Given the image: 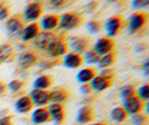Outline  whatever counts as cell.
Instances as JSON below:
<instances>
[{"label": "cell", "mask_w": 149, "mask_h": 125, "mask_svg": "<svg viewBox=\"0 0 149 125\" xmlns=\"http://www.w3.org/2000/svg\"><path fill=\"white\" fill-rule=\"evenodd\" d=\"M83 21V18L81 15H79L77 12H73V11H68V12H64L63 15L60 16L58 19V27L61 30H65V31H70V30L75 29L76 27H79Z\"/></svg>", "instance_id": "cell-1"}, {"label": "cell", "mask_w": 149, "mask_h": 125, "mask_svg": "<svg viewBox=\"0 0 149 125\" xmlns=\"http://www.w3.org/2000/svg\"><path fill=\"white\" fill-rule=\"evenodd\" d=\"M67 48L71 49L72 52L83 55L86 50H89V47L91 46V39L85 36H72L67 38Z\"/></svg>", "instance_id": "cell-2"}, {"label": "cell", "mask_w": 149, "mask_h": 125, "mask_svg": "<svg viewBox=\"0 0 149 125\" xmlns=\"http://www.w3.org/2000/svg\"><path fill=\"white\" fill-rule=\"evenodd\" d=\"M43 14V5L42 2L38 1H31L29 3L26 5V7L24 8L22 11V20L31 23V22H36L42 17Z\"/></svg>", "instance_id": "cell-3"}, {"label": "cell", "mask_w": 149, "mask_h": 125, "mask_svg": "<svg viewBox=\"0 0 149 125\" xmlns=\"http://www.w3.org/2000/svg\"><path fill=\"white\" fill-rule=\"evenodd\" d=\"M24 27H25V21L22 20V17L20 15L11 16L6 21V30L8 35L13 38L20 37Z\"/></svg>", "instance_id": "cell-4"}, {"label": "cell", "mask_w": 149, "mask_h": 125, "mask_svg": "<svg viewBox=\"0 0 149 125\" xmlns=\"http://www.w3.org/2000/svg\"><path fill=\"white\" fill-rule=\"evenodd\" d=\"M57 38L56 34L49 31H39L36 38L33 40V47L39 52H46L48 46Z\"/></svg>", "instance_id": "cell-5"}, {"label": "cell", "mask_w": 149, "mask_h": 125, "mask_svg": "<svg viewBox=\"0 0 149 125\" xmlns=\"http://www.w3.org/2000/svg\"><path fill=\"white\" fill-rule=\"evenodd\" d=\"M148 19V15L143 11H136L129 17L128 21V31L129 34H136L143 28Z\"/></svg>", "instance_id": "cell-6"}, {"label": "cell", "mask_w": 149, "mask_h": 125, "mask_svg": "<svg viewBox=\"0 0 149 125\" xmlns=\"http://www.w3.org/2000/svg\"><path fill=\"white\" fill-rule=\"evenodd\" d=\"M67 45L66 40L64 38L57 37L52 44L48 46V48L46 49V52L48 54V56L53 59L60 58L62 56H64L67 52Z\"/></svg>", "instance_id": "cell-7"}, {"label": "cell", "mask_w": 149, "mask_h": 125, "mask_svg": "<svg viewBox=\"0 0 149 125\" xmlns=\"http://www.w3.org/2000/svg\"><path fill=\"white\" fill-rule=\"evenodd\" d=\"M38 63L37 54L33 50H27L18 55L17 57V66L22 70H26L30 67L35 66Z\"/></svg>", "instance_id": "cell-8"}, {"label": "cell", "mask_w": 149, "mask_h": 125, "mask_svg": "<svg viewBox=\"0 0 149 125\" xmlns=\"http://www.w3.org/2000/svg\"><path fill=\"white\" fill-rule=\"evenodd\" d=\"M113 48H114V41L112 38H109V37L99 38L94 43V45L92 46V50H94L99 56L110 54V52H112Z\"/></svg>", "instance_id": "cell-9"}, {"label": "cell", "mask_w": 149, "mask_h": 125, "mask_svg": "<svg viewBox=\"0 0 149 125\" xmlns=\"http://www.w3.org/2000/svg\"><path fill=\"white\" fill-rule=\"evenodd\" d=\"M58 19H60V16L55 15V14H46V15H44L39 19V22H38L40 31L53 32L58 27Z\"/></svg>", "instance_id": "cell-10"}, {"label": "cell", "mask_w": 149, "mask_h": 125, "mask_svg": "<svg viewBox=\"0 0 149 125\" xmlns=\"http://www.w3.org/2000/svg\"><path fill=\"white\" fill-rule=\"evenodd\" d=\"M48 115H49V119H52L55 124L61 125L63 124L64 119H65V110L63 104L57 103H49V105L46 107Z\"/></svg>", "instance_id": "cell-11"}, {"label": "cell", "mask_w": 149, "mask_h": 125, "mask_svg": "<svg viewBox=\"0 0 149 125\" xmlns=\"http://www.w3.org/2000/svg\"><path fill=\"white\" fill-rule=\"evenodd\" d=\"M122 25H123V20H122L121 16L110 17L104 23V29L108 37L112 38V37L117 36L121 30V28H122Z\"/></svg>", "instance_id": "cell-12"}, {"label": "cell", "mask_w": 149, "mask_h": 125, "mask_svg": "<svg viewBox=\"0 0 149 125\" xmlns=\"http://www.w3.org/2000/svg\"><path fill=\"white\" fill-rule=\"evenodd\" d=\"M125 110L127 112L128 115H136L139 114L143 108V102L140 101L136 95L129 97L127 99L123 101V106H122Z\"/></svg>", "instance_id": "cell-13"}, {"label": "cell", "mask_w": 149, "mask_h": 125, "mask_svg": "<svg viewBox=\"0 0 149 125\" xmlns=\"http://www.w3.org/2000/svg\"><path fill=\"white\" fill-rule=\"evenodd\" d=\"M29 98L31 99L33 105L37 107H44L45 105L49 104V95L48 90H40V89H33L30 92Z\"/></svg>", "instance_id": "cell-14"}, {"label": "cell", "mask_w": 149, "mask_h": 125, "mask_svg": "<svg viewBox=\"0 0 149 125\" xmlns=\"http://www.w3.org/2000/svg\"><path fill=\"white\" fill-rule=\"evenodd\" d=\"M94 115H95L94 110H93L90 105L82 106L80 110H77V114H76V122L79 123V125L89 124L90 122L93 121Z\"/></svg>", "instance_id": "cell-15"}, {"label": "cell", "mask_w": 149, "mask_h": 125, "mask_svg": "<svg viewBox=\"0 0 149 125\" xmlns=\"http://www.w3.org/2000/svg\"><path fill=\"white\" fill-rule=\"evenodd\" d=\"M112 84V79H108L103 76H100V75H95V77L89 83V86L91 90L93 92H103L107 88H109Z\"/></svg>", "instance_id": "cell-16"}, {"label": "cell", "mask_w": 149, "mask_h": 125, "mask_svg": "<svg viewBox=\"0 0 149 125\" xmlns=\"http://www.w3.org/2000/svg\"><path fill=\"white\" fill-rule=\"evenodd\" d=\"M39 26H38L37 22H31L28 23L27 26L24 27V29L22 31V35H20V39L24 43H27V41H33L36 36L39 34Z\"/></svg>", "instance_id": "cell-17"}, {"label": "cell", "mask_w": 149, "mask_h": 125, "mask_svg": "<svg viewBox=\"0 0 149 125\" xmlns=\"http://www.w3.org/2000/svg\"><path fill=\"white\" fill-rule=\"evenodd\" d=\"M48 95H49V103L62 104L68 99L70 94L67 89H65L64 87H55L48 92Z\"/></svg>", "instance_id": "cell-18"}, {"label": "cell", "mask_w": 149, "mask_h": 125, "mask_svg": "<svg viewBox=\"0 0 149 125\" xmlns=\"http://www.w3.org/2000/svg\"><path fill=\"white\" fill-rule=\"evenodd\" d=\"M63 64L64 66L67 68H77V67L82 66L83 64V58L82 55L75 54L72 52H67L64 57H63Z\"/></svg>", "instance_id": "cell-19"}, {"label": "cell", "mask_w": 149, "mask_h": 125, "mask_svg": "<svg viewBox=\"0 0 149 125\" xmlns=\"http://www.w3.org/2000/svg\"><path fill=\"white\" fill-rule=\"evenodd\" d=\"M33 103H31V99L29 98L28 95H24L22 97H19L17 101H16L15 105V110L19 114H26L30 110H33Z\"/></svg>", "instance_id": "cell-20"}, {"label": "cell", "mask_w": 149, "mask_h": 125, "mask_svg": "<svg viewBox=\"0 0 149 125\" xmlns=\"http://www.w3.org/2000/svg\"><path fill=\"white\" fill-rule=\"evenodd\" d=\"M30 121L36 125L44 124L49 121V115L46 107H37L30 114Z\"/></svg>", "instance_id": "cell-21"}, {"label": "cell", "mask_w": 149, "mask_h": 125, "mask_svg": "<svg viewBox=\"0 0 149 125\" xmlns=\"http://www.w3.org/2000/svg\"><path fill=\"white\" fill-rule=\"evenodd\" d=\"M95 73H97V70L93 67H84L81 70H79V73L76 75V79L82 85L89 84L90 81L95 77Z\"/></svg>", "instance_id": "cell-22"}, {"label": "cell", "mask_w": 149, "mask_h": 125, "mask_svg": "<svg viewBox=\"0 0 149 125\" xmlns=\"http://www.w3.org/2000/svg\"><path fill=\"white\" fill-rule=\"evenodd\" d=\"M14 54H15V49L11 45L8 43H1L0 44V65L10 61L14 58Z\"/></svg>", "instance_id": "cell-23"}, {"label": "cell", "mask_w": 149, "mask_h": 125, "mask_svg": "<svg viewBox=\"0 0 149 125\" xmlns=\"http://www.w3.org/2000/svg\"><path fill=\"white\" fill-rule=\"evenodd\" d=\"M53 77L51 75H40L34 81V88L40 89V90H47L52 86Z\"/></svg>", "instance_id": "cell-24"}, {"label": "cell", "mask_w": 149, "mask_h": 125, "mask_svg": "<svg viewBox=\"0 0 149 125\" xmlns=\"http://www.w3.org/2000/svg\"><path fill=\"white\" fill-rule=\"evenodd\" d=\"M128 116L129 115L127 114V112L125 110V108L122 106H117L110 112V118L114 123H122V122H125L127 119Z\"/></svg>", "instance_id": "cell-25"}, {"label": "cell", "mask_w": 149, "mask_h": 125, "mask_svg": "<svg viewBox=\"0 0 149 125\" xmlns=\"http://www.w3.org/2000/svg\"><path fill=\"white\" fill-rule=\"evenodd\" d=\"M114 59H116V57H114L113 52L107 54V55H103V56H100L99 61H97V66L100 67L101 69L110 68V66L114 63Z\"/></svg>", "instance_id": "cell-26"}, {"label": "cell", "mask_w": 149, "mask_h": 125, "mask_svg": "<svg viewBox=\"0 0 149 125\" xmlns=\"http://www.w3.org/2000/svg\"><path fill=\"white\" fill-rule=\"evenodd\" d=\"M82 58H83V63L85 61L86 64H90V65H93V64H97L99 61V58L100 56L97 55V52L92 49H89L86 52H84L82 55Z\"/></svg>", "instance_id": "cell-27"}, {"label": "cell", "mask_w": 149, "mask_h": 125, "mask_svg": "<svg viewBox=\"0 0 149 125\" xmlns=\"http://www.w3.org/2000/svg\"><path fill=\"white\" fill-rule=\"evenodd\" d=\"M134 95L137 96L142 102H147L149 97V86L148 84H143L140 87H138L137 90H134Z\"/></svg>", "instance_id": "cell-28"}, {"label": "cell", "mask_w": 149, "mask_h": 125, "mask_svg": "<svg viewBox=\"0 0 149 125\" xmlns=\"http://www.w3.org/2000/svg\"><path fill=\"white\" fill-rule=\"evenodd\" d=\"M134 95V87L131 85H126L123 87L120 88V97L122 98V101L127 99L129 97Z\"/></svg>", "instance_id": "cell-29"}, {"label": "cell", "mask_w": 149, "mask_h": 125, "mask_svg": "<svg viewBox=\"0 0 149 125\" xmlns=\"http://www.w3.org/2000/svg\"><path fill=\"white\" fill-rule=\"evenodd\" d=\"M22 87H24V81L20 79H13L9 81V84L7 85V88L11 93H17V92L22 90Z\"/></svg>", "instance_id": "cell-30"}, {"label": "cell", "mask_w": 149, "mask_h": 125, "mask_svg": "<svg viewBox=\"0 0 149 125\" xmlns=\"http://www.w3.org/2000/svg\"><path fill=\"white\" fill-rule=\"evenodd\" d=\"M88 30H89L90 34H97V32H100V30H101V21H99V20H91V21L88 22Z\"/></svg>", "instance_id": "cell-31"}, {"label": "cell", "mask_w": 149, "mask_h": 125, "mask_svg": "<svg viewBox=\"0 0 149 125\" xmlns=\"http://www.w3.org/2000/svg\"><path fill=\"white\" fill-rule=\"evenodd\" d=\"M131 123L134 125H147L148 121H147V117L145 115L136 114V115L131 116Z\"/></svg>", "instance_id": "cell-32"}, {"label": "cell", "mask_w": 149, "mask_h": 125, "mask_svg": "<svg viewBox=\"0 0 149 125\" xmlns=\"http://www.w3.org/2000/svg\"><path fill=\"white\" fill-rule=\"evenodd\" d=\"M9 15H10V9H9V7H8L6 3L1 2L0 3V21L8 19Z\"/></svg>", "instance_id": "cell-33"}, {"label": "cell", "mask_w": 149, "mask_h": 125, "mask_svg": "<svg viewBox=\"0 0 149 125\" xmlns=\"http://www.w3.org/2000/svg\"><path fill=\"white\" fill-rule=\"evenodd\" d=\"M131 6L134 9H145L149 6V1L148 0H134V1H132Z\"/></svg>", "instance_id": "cell-34"}, {"label": "cell", "mask_w": 149, "mask_h": 125, "mask_svg": "<svg viewBox=\"0 0 149 125\" xmlns=\"http://www.w3.org/2000/svg\"><path fill=\"white\" fill-rule=\"evenodd\" d=\"M48 5L51 7L55 8V9H61L66 5V1H64V0H52V1L48 2Z\"/></svg>", "instance_id": "cell-35"}, {"label": "cell", "mask_w": 149, "mask_h": 125, "mask_svg": "<svg viewBox=\"0 0 149 125\" xmlns=\"http://www.w3.org/2000/svg\"><path fill=\"white\" fill-rule=\"evenodd\" d=\"M100 76H103L105 78H108V79H112L113 78V75H114V72H113V69L111 68H104V69H102L101 70V73L99 74Z\"/></svg>", "instance_id": "cell-36"}, {"label": "cell", "mask_w": 149, "mask_h": 125, "mask_svg": "<svg viewBox=\"0 0 149 125\" xmlns=\"http://www.w3.org/2000/svg\"><path fill=\"white\" fill-rule=\"evenodd\" d=\"M0 125H13L11 116H2L0 118Z\"/></svg>", "instance_id": "cell-37"}, {"label": "cell", "mask_w": 149, "mask_h": 125, "mask_svg": "<svg viewBox=\"0 0 149 125\" xmlns=\"http://www.w3.org/2000/svg\"><path fill=\"white\" fill-rule=\"evenodd\" d=\"M142 68H143V70H145V75L148 76V72H149V59L148 58H146L145 61L142 63Z\"/></svg>", "instance_id": "cell-38"}, {"label": "cell", "mask_w": 149, "mask_h": 125, "mask_svg": "<svg viewBox=\"0 0 149 125\" xmlns=\"http://www.w3.org/2000/svg\"><path fill=\"white\" fill-rule=\"evenodd\" d=\"M81 92H82L83 94H90L92 90H91V88H90L89 84H84V85H82V87H81Z\"/></svg>", "instance_id": "cell-39"}, {"label": "cell", "mask_w": 149, "mask_h": 125, "mask_svg": "<svg viewBox=\"0 0 149 125\" xmlns=\"http://www.w3.org/2000/svg\"><path fill=\"white\" fill-rule=\"evenodd\" d=\"M6 89H7V86H6V84H5V83H2V81H0V96L3 95V94L6 93Z\"/></svg>", "instance_id": "cell-40"}, {"label": "cell", "mask_w": 149, "mask_h": 125, "mask_svg": "<svg viewBox=\"0 0 149 125\" xmlns=\"http://www.w3.org/2000/svg\"><path fill=\"white\" fill-rule=\"evenodd\" d=\"M92 125H108V124H105V123H101V122H97V123H94V124H92Z\"/></svg>", "instance_id": "cell-41"}]
</instances>
